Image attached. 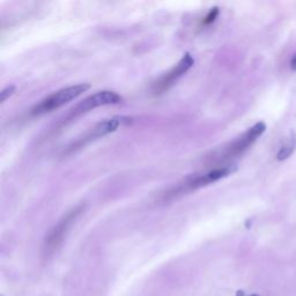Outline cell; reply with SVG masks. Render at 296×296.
<instances>
[{
	"label": "cell",
	"instance_id": "obj_10",
	"mask_svg": "<svg viewBox=\"0 0 296 296\" xmlns=\"http://www.w3.org/2000/svg\"><path fill=\"white\" fill-rule=\"evenodd\" d=\"M14 91H15V87L14 86L5 88V89L2 91V102H5L6 100L10 97V96H12L14 94Z\"/></svg>",
	"mask_w": 296,
	"mask_h": 296
},
{
	"label": "cell",
	"instance_id": "obj_5",
	"mask_svg": "<svg viewBox=\"0 0 296 296\" xmlns=\"http://www.w3.org/2000/svg\"><path fill=\"white\" fill-rule=\"evenodd\" d=\"M123 101V97L116 91L111 90H102L97 91L93 95L88 96L87 98L83 100L75 106L73 109L70 111V114L67 115V119H73L77 118L79 116L88 113V111L94 110L98 107L103 106H110V105H118Z\"/></svg>",
	"mask_w": 296,
	"mask_h": 296
},
{
	"label": "cell",
	"instance_id": "obj_6",
	"mask_svg": "<svg viewBox=\"0 0 296 296\" xmlns=\"http://www.w3.org/2000/svg\"><path fill=\"white\" fill-rule=\"evenodd\" d=\"M193 63V57H192L190 54L186 53L181 59H179V62L176 64L173 69L166 72V73L162 74L157 81H154L153 85H152V90H153V93L155 95H161L168 89H170V88L191 69Z\"/></svg>",
	"mask_w": 296,
	"mask_h": 296
},
{
	"label": "cell",
	"instance_id": "obj_8",
	"mask_svg": "<svg viewBox=\"0 0 296 296\" xmlns=\"http://www.w3.org/2000/svg\"><path fill=\"white\" fill-rule=\"evenodd\" d=\"M295 148H296V135L294 132H291L285 145L280 148V151L278 152L277 159L279 160V161H283V160L288 159L291 154L294 153Z\"/></svg>",
	"mask_w": 296,
	"mask_h": 296
},
{
	"label": "cell",
	"instance_id": "obj_4",
	"mask_svg": "<svg viewBox=\"0 0 296 296\" xmlns=\"http://www.w3.org/2000/svg\"><path fill=\"white\" fill-rule=\"evenodd\" d=\"M83 210H85V205H83V204H80V205L73 207L70 212H67V213L59 220L57 225L54 227V229L50 231V234L47 235V237L45 239V251L47 254L54 253L55 250L58 249L59 245L63 243L64 238L66 237L71 227L73 226V223L77 221V219L81 215Z\"/></svg>",
	"mask_w": 296,
	"mask_h": 296
},
{
	"label": "cell",
	"instance_id": "obj_3",
	"mask_svg": "<svg viewBox=\"0 0 296 296\" xmlns=\"http://www.w3.org/2000/svg\"><path fill=\"white\" fill-rule=\"evenodd\" d=\"M235 170H236L235 166L218 167L206 174L197 175V176H194V177H189L185 182L179 184V185H177L176 187H174V189H171L169 192H168L167 198L177 197V195H179V194L186 193V192H189V191H193V190L199 189V187L209 185V184H211V183H214V182L219 181V179L227 177V176L233 174Z\"/></svg>",
	"mask_w": 296,
	"mask_h": 296
},
{
	"label": "cell",
	"instance_id": "obj_2",
	"mask_svg": "<svg viewBox=\"0 0 296 296\" xmlns=\"http://www.w3.org/2000/svg\"><path fill=\"white\" fill-rule=\"evenodd\" d=\"M89 83H78V85L70 86L55 91V93L49 95L47 97L42 100L38 105H36L33 109H31V115L39 116L46 113H51V111L54 110H57L61 107L65 106L66 103L71 102L72 100L77 98L78 96L85 93V91L89 89Z\"/></svg>",
	"mask_w": 296,
	"mask_h": 296
},
{
	"label": "cell",
	"instance_id": "obj_9",
	"mask_svg": "<svg viewBox=\"0 0 296 296\" xmlns=\"http://www.w3.org/2000/svg\"><path fill=\"white\" fill-rule=\"evenodd\" d=\"M218 14H219L218 7H214V9H212V10L210 11V13L207 14V17H206L205 19H204V21H203L204 25H210V23L213 22L214 20L217 19Z\"/></svg>",
	"mask_w": 296,
	"mask_h": 296
},
{
	"label": "cell",
	"instance_id": "obj_1",
	"mask_svg": "<svg viewBox=\"0 0 296 296\" xmlns=\"http://www.w3.org/2000/svg\"><path fill=\"white\" fill-rule=\"evenodd\" d=\"M265 123H256L254 126H251L246 132H244L242 135H239L237 139H235L233 142H230L229 145L226 146L221 152H217V153L210 159V163L220 165V163H225L227 161H230V160L239 157V155H242L254 142H256V140L261 137L264 132H265Z\"/></svg>",
	"mask_w": 296,
	"mask_h": 296
},
{
	"label": "cell",
	"instance_id": "obj_7",
	"mask_svg": "<svg viewBox=\"0 0 296 296\" xmlns=\"http://www.w3.org/2000/svg\"><path fill=\"white\" fill-rule=\"evenodd\" d=\"M125 121H129V118L114 117L111 119H106V121L100 122L98 124H96L93 129L87 131L81 138H79L77 141L73 142V145L70 147L69 152L77 151V150H79V148L85 147L86 145H88V143L94 141V140H96V139L105 137V135L109 134V133H113V132L117 130L118 127L121 126Z\"/></svg>",
	"mask_w": 296,
	"mask_h": 296
},
{
	"label": "cell",
	"instance_id": "obj_11",
	"mask_svg": "<svg viewBox=\"0 0 296 296\" xmlns=\"http://www.w3.org/2000/svg\"><path fill=\"white\" fill-rule=\"evenodd\" d=\"M290 69L296 71V55L293 56V58H291V62H290Z\"/></svg>",
	"mask_w": 296,
	"mask_h": 296
}]
</instances>
